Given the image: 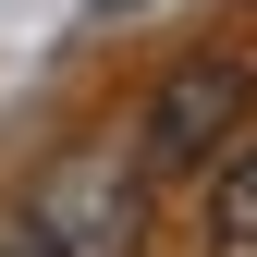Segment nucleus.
Instances as JSON below:
<instances>
[{"label":"nucleus","instance_id":"nucleus-4","mask_svg":"<svg viewBox=\"0 0 257 257\" xmlns=\"http://www.w3.org/2000/svg\"><path fill=\"white\" fill-rule=\"evenodd\" d=\"M98 13H122V0H98Z\"/></svg>","mask_w":257,"mask_h":257},{"label":"nucleus","instance_id":"nucleus-3","mask_svg":"<svg viewBox=\"0 0 257 257\" xmlns=\"http://www.w3.org/2000/svg\"><path fill=\"white\" fill-rule=\"evenodd\" d=\"M208 257H257V147L208 184Z\"/></svg>","mask_w":257,"mask_h":257},{"label":"nucleus","instance_id":"nucleus-1","mask_svg":"<svg viewBox=\"0 0 257 257\" xmlns=\"http://www.w3.org/2000/svg\"><path fill=\"white\" fill-rule=\"evenodd\" d=\"M147 147L122 135H86L37 159V184H25V257H135L147 245Z\"/></svg>","mask_w":257,"mask_h":257},{"label":"nucleus","instance_id":"nucleus-5","mask_svg":"<svg viewBox=\"0 0 257 257\" xmlns=\"http://www.w3.org/2000/svg\"><path fill=\"white\" fill-rule=\"evenodd\" d=\"M0 257H25V245H0Z\"/></svg>","mask_w":257,"mask_h":257},{"label":"nucleus","instance_id":"nucleus-2","mask_svg":"<svg viewBox=\"0 0 257 257\" xmlns=\"http://www.w3.org/2000/svg\"><path fill=\"white\" fill-rule=\"evenodd\" d=\"M245 110H257V74L233 49H196V61H172V74L147 86V122H135V147H147V172H196V159H220L245 135Z\"/></svg>","mask_w":257,"mask_h":257}]
</instances>
